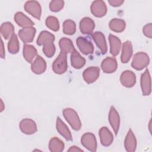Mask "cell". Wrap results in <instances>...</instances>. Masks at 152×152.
<instances>
[{"label":"cell","instance_id":"cell-1","mask_svg":"<svg viewBox=\"0 0 152 152\" xmlns=\"http://www.w3.org/2000/svg\"><path fill=\"white\" fill-rule=\"evenodd\" d=\"M55 36L50 32L43 30L40 32L37 39V44L43 46V52L48 58H51L55 52V46L53 44Z\"/></svg>","mask_w":152,"mask_h":152},{"label":"cell","instance_id":"cell-2","mask_svg":"<svg viewBox=\"0 0 152 152\" xmlns=\"http://www.w3.org/2000/svg\"><path fill=\"white\" fill-rule=\"evenodd\" d=\"M63 115L72 128L78 131L81 127V122L77 113L71 108H66L63 110Z\"/></svg>","mask_w":152,"mask_h":152},{"label":"cell","instance_id":"cell-3","mask_svg":"<svg viewBox=\"0 0 152 152\" xmlns=\"http://www.w3.org/2000/svg\"><path fill=\"white\" fill-rule=\"evenodd\" d=\"M150 62L148 55L142 52H140L135 53L133 56L131 66L136 70H141L146 67Z\"/></svg>","mask_w":152,"mask_h":152},{"label":"cell","instance_id":"cell-4","mask_svg":"<svg viewBox=\"0 0 152 152\" xmlns=\"http://www.w3.org/2000/svg\"><path fill=\"white\" fill-rule=\"evenodd\" d=\"M67 68V54L61 52L53 62L52 69L55 73L62 74L66 72Z\"/></svg>","mask_w":152,"mask_h":152},{"label":"cell","instance_id":"cell-5","mask_svg":"<svg viewBox=\"0 0 152 152\" xmlns=\"http://www.w3.org/2000/svg\"><path fill=\"white\" fill-rule=\"evenodd\" d=\"M24 10L37 20L40 19L42 8L40 4L36 1H28L24 4Z\"/></svg>","mask_w":152,"mask_h":152},{"label":"cell","instance_id":"cell-6","mask_svg":"<svg viewBox=\"0 0 152 152\" xmlns=\"http://www.w3.org/2000/svg\"><path fill=\"white\" fill-rule=\"evenodd\" d=\"M81 144L88 150L94 152L97 149V141L94 135L91 132H87L81 137Z\"/></svg>","mask_w":152,"mask_h":152},{"label":"cell","instance_id":"cell-7","mask_svg":"<svg viewBox=\"0 0 152 152\" xmlns=\"http://www.w3.org/2000/svg\"><path fill=\"white\" fill-rule=\"evenodd\" d=\"M90 10L95 17H102L105 15L107 12V7L103 1H94L91 5Z\"/></svg>","mask_w":152,"mask_h":152},{"label":"cell","instance_id":"cell-8","mask_svg":"<svg viewBox=\"0 0 152 152\" xmlns=\"http://www.w3.org/2000/svg\"><path fill=\"white\" fill-rule=\"evenodd\" d=\"M78 48L81 52L84 55H88L93 53L94 46L91 42L84 37H78L76 40Z\"/></svg>","mask_w":152,"mask_h":152},{"label":"cell","instance_id":"cell-9","mask_svg":"<svg viewBox=\"0 0 152 152\" xmlns=\"http://www.w3.org/2000/svg\"><path fill=\"white\" fill-rule=\"evenodd\" d=\"M141 88L142 93L144 96H148L151 91V77L149 71L146 69L143 74L141 76Z\"/></svg>","mask_w":152,"mask_h":152},{"label":"cell","instance_id":"cell-10","mask_svg":"<svg viewBox=\"0 0 152 152\" xmlns=\"http://www.w3.org/2000/svg\"><path fill=\"white\" fill-rule=\"evenodd\" d=\"M20 128L24 134L27 135L34 134L37 130L35 122L29 118H26L21 120L20 123Z\"/></svg>","mask_w":152,"mask_h":152},{"label":"cell","instance_id":"cell-11","mask_svg":"<svg viewBox=\"0 0 152 152\" xmlns=\"http://www.w3.org/2000/svg\"><path fill=\"white\" fill-rule=\"evenodd\" d=\"M100 68L97 66H91L86 69L83 73V77L84 80L88 84L94 82L99 76Z\"/></svg>","mask_w":152,"mask_h":152},{"label":"cell","instance_id":"cell-12","mask_svg":"<svg viewBox=\"0 0 152 152\" xmlns=\"http://www.w3.org/2000/svg\"><path fill=\"white\" fill-rule=\"evenodd\" d=\"M120 81L124 87H132L136 83L135 74L130 70H126L121 74Z\"/></svg>","mask_w":152,"mask_h":152},{"label":"cell","instance_id":"cell-13","mask_svg":"<svg viewBox=\"0 0 152 152\" xmlns=\"http://www.w3.org/2000/svg\"><path fill=\"white\" fill-rule=\"evenodd\" d=\"M109 121L116 135L119 129L120 125V117L114 106H112L109 113Z\"/></svg>","mask_w":152,"mask_h":152},{"label":"cell","instance_id":"cell-14","mask_svg":"<svg viewBox=\"0 0 152 152\" xmlns=\"http://www.w3.org/2000/svg\"><path fill=\"white\" fill-rule=\"evenodd\" d=\"M36 31V28L33 27H25L19 30L18 36L24 43H30L33 40Z\"/></svg>","mask_w":152,"mask_h":152},{"label":"cell","instance_id":"cell-15","mask_svg":"<svg viewBox=\"0 0 152 152\" xmlns=\"http://www.w3.org/2000/svg\"><path fill=\"white\" fill-rule=\"evenodd\" d=\"M99 134L101 144L103 146L107 147L111 145L113 140V136L107 127H102L99 130Z\"/></svg>","mask_w":152,"mask_h":152},{"label":"cell","instance_id":"cell-16","mask_svg":"<svg viewBox=\"0 0 152 152\" xmlns=\"http://www.w3.org/2000/svg\"><path fill=\"white\" fill-rule=\"evenodd\" d=\"M94 21L89 17H84L80 22V30L83 34H91L94 29Z\"/></svg>","mask_w":152,"mask_h":152},{"label":"cell","instance_id":"cell-17","mask_svg":"<svg viewBox=\"0 0 152 152\" xmlns=\"http://www.w3.org/2000/svg\"><path fill=\"white\" fill-rule=\"evenodd\" d=\"M118 66L116 59L112 57H107L104 59L101 64L102 70L105 73H112L115 72Z\"/></svg>","mask_w":152,"mask_h":152},{"label":"cell","instance_id":"cell-18","mask_svg":"<svg viewBox=\"0 0 152 152\" xmlns=\"http://www.w3.org/2000/svg\"><path fill=\"white\" fill-rule=\"evenodd\" d=\"M93 39L103 55L107 52V44L104 34L100 31H96L92 34Z\"/></svg>","mask_w":152,"mask_h":152},{"label":"cell","instance_id":"cell-19","mask_svg":"<svg viewBox=\"0 0 152 152\" xmlns=\"http://www.w3.org/2000/svg\"><path fill=\"white\" fill-rule=\"evenodd\" d=\"M46 68V63L45 60L40 55H37L36 58L31 64V71L37 74H40L45 72Z\"/></svg>","mask_w":152,"mask_h":152},{"label":"cell","instance_id":"cell-20","mask_svg":"<svg viewBox=\"0 0 152 152\" xmlns=\"http://www.w3.org/2000/svg\"><path fill=\"white\" fill-rule=\"evenodd\" d=\"M56 126L58 132L67 141H72V137L70 131L64 122L59 117H57Z\"/></svg>","mask_w":152,"mask_h":152},{"label":"cell","instance_id":"cell-21","mask_svg":"<svg viewBox=\"0 0 152 152\" xmlns=\"http://www.w3.org/2000/svg\"><path fill=\"white\" fill-rule=\"evenodd\" d=\"M124 145H125V148L127 151L134 152L136 150L137 140L131 129H129L126 134V138L125 139Z\"/></svg>","mask_w":152,"mask_h":152},{"label":"cell","instance_id":"cell-22","mask_svg":"<svg viewBox=\"0 0 152 152\" xmlns=\"http://www.w3.org/2000/svg\"><path fill=\"white\" fill-rule=\"evenodd\" d=\"M132 45L129 40L125 42L122 45L121 61L122 63H127L132 55Z\"/></svg>","mask_w":152,"mask_h":152},{"label":"cell","instance_id":"cell-23","mask_svg":"<svg viewBox=\"0 0 152 152\" xmlns=\"http://www.w3.org/2000/svg\"><path fill=\"white\" fill-rule=\"evenodd\" d=\"M14 20L15 23L20 27L23 28L32 27L34 24V23L27 17L22 12H17L14 15Z\"/></svg>","mask_w":152,"mask_h":152},{"label":"cell","instance_id":"cell-24","mask_svg":"<svg viewBox=\"0 0 152 152\" xmlns=\"http://www.w3.org/2000/svg\"><path fill=\"white\" fill-rule=\"evenodd\" d=\"M109 40L110 47V52L113 56H116L119 53L121 47V41L118 37L112 34L109 35Z\"/></svg>","mask_w":152,"mask_h":152},{"label":"cell","instance_id":"cell-25","mask_svg":"<svg viewBox=\"0 0 152 152\" xmlns=\"http://www.w3.org/2000/svg\"><path fill=\"white\" fill-rule=\"evenodd\" d=\"M71 63L74 68L80 69L85 65L86 59L75 49L71 55Z\"/></svg>","mask_w":152,"mask_h":152},{"label":"cell","instance_id":"cell-26","mask_svg":"<svg viewBox=\"0 0 152 152\" xmlns=\"http://www.w3.org/2000/svg\"><path fill=\"white\" fill-rule=\"evenodd\" d=\"M126 26L125 21L121 18H113L109 23V27L112 31L117 33L123 31Z\"/></svg>","mask_w":152,"mask_h":152},{"label":"cell","instance_id":"cell-27","mask_svg":"<svg viewBox=\"0 0 152 152\" xmlns=\"http://www.w3.org/2000/svg\"><path fill=\"white\" fill-rule=\"evenodd\" d=\"M59 45L61 49V52L65 53H72L75 49L74 46L72 42L68 38L62 37L59 40Z\"/></svg>","mask_w":152,"mask_h":152},{"label":"cell","instance_id":"cell-28","mask_svg":"<svg viewBox=\"0 0 152 152\" xmlns=\"http://www.w3.org/2000/svg\"><path fill=\"white\" fill-rule=\"evenodd\" d=\"M37 55L36 48L31 45H24L23 46V56L24 59L29 63H31L33 59Z\"/></svg>","mask_w":152,"mask_h":152},{"label":"cell","instance_id":"cell-29","mask_svg":"<svg viewBox=\"0 0 152 152\" xmlns=\"http://www.w3.org/2000/svg\"><path fill=\"white\" fill-rule=\"evenodd\" d=\"M0 31L4 39H8L14 34V27L11 23L5 22L1 24Z\"/></svg>","mask_w":152,"mask_h":152},{"label":"cell","instance_id":"cell-30","mask_svg":"<svg viewBox=\"0 0 152 152\" xmlns=\"http://www.w3.org/2000/svg\"><path fill=\"white\" fill-rule=\"evenodd\" d=\"M49 148L52 152H61L64 150V144L58 138L53 137L49 141Z\"/></svg>","mask_w":152,"mask_h":152},{"label":"cell","instance_id":"cell-31","mask_svg":"<svg viewBox=\"0 0 152 152\" xmlns=\"http://www.w3.org/2000/svg\"><path fill=\"white\" fill-rule=\"evenodd\" d=\"M20 49L18 39L16 34H14L8 43V50L12 54L17 53Z\"/></svg>","mask_w":152,"mask_h":152},{"label":"cell","instance_id":"cell-32","mask_svg":"<svg viewBox=\"0 0 152 152\" xmlns=\"http://www.w3.org/2000/svg\"><path fill=\"white\" fill-rule=\"evenodd\" d=\"M76 31V26L74 21L66 20L63 23V32L65 34L72 35Z\"/></svg>","mask_w":152,"mask_h":152},{"label":"cell","instance_id":"cell-33","mask_svg":"<svg viewBox=\"0 0 152 152\" xmlns=\"http://www.w3.org/2000/svg\"><path fill=\"white\" fill-rule=\"evenodd\" d=\"M46 26L50 30L56 31L59 28V24L58 18L54 16H49L45 21Z\"/></svg>","mask_w":152,"mask_h":152},{"label":"cell","instance_id":"cell-34","mask_svg":"<svg viewBox=\"0 0 152 152\" xmlns=\"http://www.w3.org/2000/svg\"><path fill=\"white\" fill-rule=\"evenodd\" d=\"M64 6V1L62 0H53L49 4V8L51 11L58 12L61 10Z\"/></svg>","mask_w":152,"mask_h":152},{"label":"cell","instance_id":"cell-35","mask_svg":"<svg viewBox=\"0 0 152 152\" xmlns=\"http://www.w3.org/2000/svg\"><path fill=\"white\" fill-rule=\"evenodd\" d=\"M151 29H152V24L151 23H149L144 26L143 27V33L144 35L148 38L151 39L152 37V33H151Z\"/></svg>","mask_w":152,"mask_h":152},{"label":"cell","instance_id":"cell-36","mask_svg":"<svg viewBox=\"0 0 152 152\" xmlns=\"http://www.w3.org/2000/svg\"><path fill=\"white\" fill-rule=\"evenodd\" d=\"M124 1V0H109L108 2L110 4V5L112 7H119L121 6L123 3Z\"/></svg>","mask_w":152,"mask_h":152},{"label":"cell","instance_id":"cell-37","mask_svg":"<svg viewBox=\"0 0 152 152\" xmlns=\"http://www.w3.org/2000/svg\"><path fill=\"white\" fill-rule=\"evenodd\" d=\"M68 151H83V150L77 146H72L68 149Z\"/></svg>","mask_w":152,"mask_h":152},{"label":"cell","instance_id":"cell-38","mask_svg":"<svg viewBox=\"0 0 152 152\" xmlns=\"http://www.w3.org/2000/svg\"><path fill=\"white\" fill-rule=\"evenodd\" d=\"M1 56L2 58H5V51H4V43L3 41L1 39Z\"/></svg>","mask_w":152,"mask_h":152}]
</instances>
